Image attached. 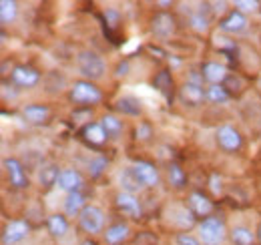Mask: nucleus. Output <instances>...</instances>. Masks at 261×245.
I'll return each mask as SVG.
<instances>
[{
  "instance_id": "nucleus-30",
  "label": "nucleus",
  "mask_w": 261,
  "mask_h": 245,
  "mask_svg": "<svg viewBox=\"0 0 261 245\" xmlns=\"http://www.w3.org/2000/svg\"><path fill=\"white\" fill-rule=\"evenodd\" d=\"M167 175H169V183L173 185V187H177V189L185 187V183H187V175H185V171L181 169V165H177V163H171V165H169Z\"/></svg>"
},
{
  "instance_id": "nucleus-11",
  "label": "nucleus",
  "mask_w": 261,
  "mask_h": 245,
  "mask_svg": "<svg viewBox=\"0 0 261 245\" xmlns=\"http://www.w3.org/2000/svg\"><path fill=\"white\" fill-rule=\"evenodd\" d=\"M4 169L8 173V179H10V185L16 187V189H24L29 185V179H27V173H24V167L18 159H6L4 161Z\"/></svg>"
},
{
  "instance_id": "nucleus-16",
  "label": "nucleus",
  "mask_w": 261,
  "mask_h": 245,
  "mask_svg": "<svg viewBox=\"0 0 261 245\" xmlns=\"http://www.w3.org/2000/svg\"><path fill=\"white\" fill-rule=\"evenodd\" d=\"M181 101L185 103V105H189V107H199L203 101H205V91H203V87L201 85H193V83H185L183 87H181Z\"/></svg>"
},
{
  "instance_id": "nucleus-5",
  "label": "nucleus",
  "mask_w": 261,
  "mask_h": 245,
  "mask_svg": "<svg viewBox=\"0 0 261 245\" xmlns=\"http://www.w3.org/2000/svg\"><path fill=\"white\" fill-rule=\"evenodd\" d=\"M29 233H31V225H29V221H24V219L8 221L6 227H4V233H2V243L4 245L20 243L22 239L29 237Z\"/></svg>"
},
{
  "instance_id": "nucleus-17",
  "label": "nucleus",
  "mask_w": 261,
  "mask_h": 245,
  "mask_svg": "<svg viewBox=\"0 0 261 245\" xmlns=\"http://www.w3.org/2000/svg\"><path fill=\"white\" fill-rule=\"evenodd\" d=\"M187 203H189V209L193 211L195 217H209L211 211H213V203H211L203 193H197V191L189 195Z\"/></svg>"
},
{
  "instance_id": "nucleus-34",
  "label": "nucleus",
  "mask_w": 261,
  "mask_h": 245,
  "mask_svg": "<svg viewBox=\"0 0 261 245\" xmlns=\"http://www.w3.org/2000/svg\"><path fill=\"white\" fill-rule=\"evenodd\" d=\"M259 8V2H255V0H235V10H239V12H255Z\"/></svg>"
},
{
  "instance_id": "nucleus-35",
  "label": "nucleus",
  "mask_w": 261,
  "mask_h": 245,
  "mask_svg": "<svg viewBox=\"0 0 261 245\" xmlns=\"http://www.w3.org/2000/svg\"><path fill=\"white\" fill-rule=\"evenodd\" d=\"M209 189L213 191V195H221V193H223V179H221L217 173H213V175L209 177Z\"/></svg>"
},
{
  "instance_id": "nucleus-41",
  "label": "nucleus",
  "mask_w": 261,
  "mask_h": 245,
  "mask_svg": "<svg viewBox=\"0 0 261 245\" xmlns=\"http://www.w3.org/2000/svg\"><path fill=\"white\" fill-rule=\"evenodd\" d=\"M81 245H97V243H95V241H91V239H87V241H83Z\"/></svg>"
},
{
  "instance_id": "nucleus-6",
  "label": "nucleus",
  "mask_w": 261,
  "mask_h": 245,
  "mask_svg": "<svg viewBox=\"0 0 261 245\" xmlns=\"http://www.w3.org/2000/svg\"><path fill=\"white\" fill-rule=\"evenodd\" d=\"M217 145L223 149V151H229V153H233V151H239L241 149V135H239V131L235 129V127H231V125H221L219 129H217Z\"/></svg>"
},
{
  "instance_id": "nucleus-33",
  "label": "nucleus",
  "mask_w": 261,
  "mask_h": 245,
  "mask_svg": "<svg viewBox=\"0 0 261 245\" xmlns=\"http://www.w3.org/2000/svg\"><path fill=\"white\" fill-rule=\"evenodd\" d=\"M107 165H109V161H107L105 157H95V159H91V163H89V173H91V177L102 175V171L107 169Z\"/></svg>"
},
{
  "instance_id": "nucleus-23",
  "label": "nucleus",
  "mask_w": 261,
  "mask_h": 245,
  "mask_svg": "<svg viewBox=\"0 0 261 245\" xmlns=\"http://www.w3.org/2000/svg\"><path fill=\"white\" fill-rule=\"evenodd\" d=\"M61 171L63 169H59L57 165H53V163H48V165H44V167H40V171H38V183L42 185V187H53V185L59 183V175H61Z\"/></svg>"
},
{
  "instance_id": "nucleus-38",
  "label": "nucleus",
  "mask_w": 261,
  "mask_h": 245,
  "mask_svg": "<svg viewBox=\"0 0 261 245\" xmlns=\"http://www.w3.org/2000/svg\"><path fill=\"white\" fill-rule=\"evenodd\" d=\"M105 18H107V20H111V27H113V29L119 24V12H117V10H113V8H109V10L105 12Z\"/></svg>"
},
{
  "instance_id": "nucleus-1",
  "label": "nucleus",
  "mask_w": 261,
  "mask_h": 245,
  "mask_svg": "<svg viewBox=\"0 0 261 245\" xmlns=\"http://www.w3.org/2000/svg\"><path fill=\"white\" fill-rule=\"evenodd\" d=\"M225 235L227 229L219 217H205L199 223V241H203V245H221Z\"/></svg>"
},
{
  "instance_id": "nucleus-3",
  "label": "nucleus",
  "mask_w": 261,
  "mask_h": 245,
  "mask_svg": "<svg viewBox=\"0 0 261 245\" xmlns=\"http://www.w3.org/2000/svg\"><path fill=\"white\" fill-rule=\"evenodd\" d=\"M102 94L97 85H93L91 81H76L72 87H70V101L76 103V105H83V107H91V105H97L100 103Z\"/></svg>"
},
{
  "instance_id": "nucleus-29",
  "label": "nucleus",
  "mask_w": 261,
  "mask_h": 245,
  "mask_svg": "<svg viewBox=\"0 0 261 245\" xmlns=\"http://www.w3.org/2000/svg\"><path fill=\"white\" fill-rule=\"evenodd\" d=\"M205 99L213 105H221V103H227L229 101V91L223 85H211L207 91H205Z\"/></svg>"
},
{
  "instance_id": "nucleus-22",
  "label": "nucleus",
  "mask_w": 261,
  "mask_h": 245,
  "mask_svg": "<svg viewBox=\"0 0 261 245\" xmlns=\"http://www.w3.org/2000/svg\"><path fill=\"white\" fill-rule=\"evenodd\" d=\"M117 111L127 115V117H139L143 107H141V101L137 96H121L117 101Z\"/></svg>"
},
{
  "instance_id": "nucleus-31",
  "label": "nucleus",
  "mask_w": 261,
  "mask_h": 245,
  "mask_svg": "<svg viewBox=\"0 0 261 245\" xmlns=\"http://www.w3.org/2000/svg\"><path fill=\"white\" fill-rule=\"evenodd\" d=\"M189 24H191V29H193V31L205 34V32L209 31V16H205V14H203V10L193 12V14L189 16Z\"/></svg>"
},
{
  "instance_id": "nucleus-4",
  "label": "nucleus",
  "mask_w": 261,
  "mask_h": 245,
  "mask_svg": "<svg viewBox=\"0 0 261 245\" xmlns=\"http://www.w3.org/2000/svg\"><path fill=\"white\" fill-rule=\"evenodd\" d=\"M79 223L91 235L100 233L102 227H105V213H102V209L97 207V205H87L83 209V213L79 215Z\"/></svg>"
},
{
  "instance_id": "nucleus-40",
  "label": "nucleus",
  "mask_w": 261,
  "mask_h": 245,
  "mask_svg": "<svg viewBox=\"0 0 261 245\" xmlns=\"http://www.w3.org/2000/svg\"><path fill=\"white\" fill-rule=\"evenodd\" d=\"M127 70H129V62H127V61L121 62V64L117 66V77H125V75H129Z\"/></svg>"
},
{
  "instance_id": "nucleus-9",
  "label": "nucleus",
  "mask_w": 261,
  "mask_h": 245,
  "mask_svg": "<svg viewBox=\"0 0 261 245\" xmlns=\"http://www.w3.org/2000/svg\"><path fill=\"white\" fill-rule=\"evenodd\" d=\"M151 31L157 38H169L175 34V18L167 12H157L151 20Z\"/></svg>"
},
{
  "instance_id": "nucleus-12",
  "label": "nucleus",
  "mask_w": 261,
  "mask_h": 245,
  "mask_svg": "<svg viewBox=\"0 0 261 245\" xmlns=\"http://www.w3.org/2000/svg\"><path fill=\"white\" fill-rule=\"evenodd\" d=\"M117 207H119V211H123L125 215H129L133 219H139L141 213H143V207H141V201L133 195V193H125V191H121L119 195H117Z\"/></svg>"
},
{
  "instance_id": "nucleus-36",
  "label": "nucleus",
  "mask_w": 261,
  "mask_h": 245,
  "mask_svg": "<svg viewBox=\"0 0 261 245\" xmlns=\"http://www.w3.org/2000/svg\"><path fill=\"white\" fill-rule=\"evenodd\" d=\"M177 245H201V241L193 235H189V233H179L177 235Z\"/></svg>"
},
{
  "instance_id": "nucleus-20",
  "label": "nucleus",
  "mask_w": 261,
  "mask_h": 245,
  "mask_svg": "<svg viewBox=\"0 0 261 245\" xmlns=\"http://www.w3.org/2000/svg\"><path fill=\"white\" fill-rule=\"evenodd\" d=\"M87 207V201H85V195L79 191V193H68L65 197V213L68 217H76V215L83 213V209Z\"/></svg>"
},
{
  "instance_id": "nucleus-14",
  "label": "nucleus",
  "mask_w": 261,
  "mask_h": 245,
  "mask_svg": "<svg viewBox=\"0 0 261 245\" xmlns=\"http://www.w3.org/2000/svg\"><path fill=\"white\" fill-rule=\"evenodd\" d=\"M201 75L211 85H223L229 79V72L227 68H225V64H219V62H205L203 68H201Z\"/></svg>"
},
{
  "instance_id": "nucleus-21",
  "label": "nucleus",
  "mask_w": 261,
  "mask_h": 245,
  "mask_svg": "<svg viewBox=\"0 0 261 245\" xmlns=\"http://www.w3.org/2000/svg\"><path fill=\"white\" fill-rule=\"evenodd\" d=\"M83 137H85L91 145H102V143L109 139V135H107V131L102 129L100 122H89V125L83 129Z\"/></svg>"
},
{
  "instance_id": "nucleus-19",
  "label": "nucleus",
  "mask_w": 261,
  "mask_h": 245,
  "mask_svg": "<svg viewBox=\"0 0 261 245\" xmlns=\"http://www.w3.org/2000/svg\"><path fill=\"white\" fill-rule=\"evenodd\" d=\"M22 117L31 122V125H42V122L48 121L50 111L44 105H27L22 109Z\"/></svg>"
},
{
  "instance_id": "nucleus-13",
  "label": "nucleus",
  "mask_w": 261,
  "mask_h": 245,
  "mask_svg": "<svg viewBox=\"0 0 261 245\" xmlns=\"http://www.w3.org/2000/svg\"><path fill=\"white\" fill-rule=\"evenodd\" d=\"M83 185H85L83 175H81L76 169H63L61 175H59V183H57V187L63 189V191H66V193H79Z\"/></svg>"
},
{
  "instance_id": "nucleus-10",
  "label": "nucleus",
  "mask_w": 261,
  "mask_h": 245,
  "mask_svg": "<svg viewBox=\"0 0 261 245\" xmlns=\"http://www.w3.org/2000/svg\"><path fill=\"white\" fill-rule=\"evenodd\" d=\"M219 29L229 34H241L247 31V16L239 10H231L227 16L219 22Z\"/></svg>"
},
{
  "instance_id": "nucleus-39",
  "label": "nucleus",
  "mask_w": 261,
  "mask_h": 245,
  "mask_svg": "<svg viewBox=\"0 0 261 245\" xmlns=\"http://www.w3.org/2000/svg\"><path fill=\"white\" fill-rule=\"evenodd\" d=\"M91 109H87V111H76V113H72V121L74 122H83L81 119H91Z\"/></svg>"
},
{
  "instance_id": "nucleus-24",
  "label": "nucleus",
  "mask_w": 261,
  "mask_h": 245,
  "mask_svg": "<svg viewBox=\"0 0 261 245\" xmlns=\"http://www.w3.org/2000/svg\"><path fill=\"white\" fill-rule=\"evenodd\" d=\"M231 241H233V245H253L255 243V235L249 227L237 225V227L231 229Z\"/></svg>"
},
{
  "instance_id": "nucleus-37",
  "label": "nucleus",
  "mask_w": 261,
  "mask_h": 245,
  "mask_svg": "<svg viewBox=\"0 0 261 245\" xmlns=\"http://www.w3.org/2000/svg\"><path fill=\"white\" fill-rule=\"evenodd\" d=\"M135 135H137V139L147 141V139L151 137V127H149V125H145V122H141V125L137 127V131H135Z\"/></svg>"
},
{
  "instance_id": "nucleus-15",
  "label": "nucleus",
  "mask_w": 261,
  "mask_h": 245,
  "mask_svg": "<svg viewBox=\"0 0 261 245\" xmlns=\"http://www.w3.org/2000/svg\"><path fill=\"white\" fill-rule=\"evenodd\" d=\"M167 215H169L171 225H177L181 229H189V227L195 225V215L187 207H171Z\"/></svg>"
},
{
  "instance_id": "nucleus-27",
  "label": "nucleus",
  "mask_w": 261,
  "mask_h": 245,
  "mask_svg": "<svg viewBox=\"0 0 261 245\" xmlns=\"http://www.w3.org/2000/svg\"><path fill=\"white\" fill-rule=\"evenodd\" d=\"M119 179H121V187H123V191H125V193H133V195H135V193L143 187L141 181L137 179V175L133 173V169H130V167L121 173V177H119Z\"/></svg>"
},
{
  "instance_id": "nucleus-2",
  "label": "nucleus",
  "mask_w": 261,
  "mask_h": 245,
  "mask_svg": "<svg viewBox=\"0 0 261 245\" xmlns=\"http://www.w3.org/2000/svg\"><path fill=\"white\" fill-rule=\"evenodd\" d=\"M76 66H79V72L91 81H98L105 77L107 72V62L98 57L97 53L93 51H83L79 53L76 57Z\"/></svg>"
},
{
  "instance_id": "nucleus-42",
  "label": "nucleus",
  "mask_w": 261,
  "mask_h": 245,
  "mask_svg": "<svg viewBox=\"0 0 261 245\" xmlns=\"http://www.w3.org/2000/svg\"><path fill=\"white\" fill-rule=\"evenodd\" d=\"M257 237H259V243H261V223H259V231H257Z\"/></svg>"
},
{
  "instance_id": "nucleus-18",
  "label": "nucleus",
  "mask_w": 261,
  "mask_h": 245,
  "mask_svg": "<svg viewBox=\"0 0 261 245\" xmlns=\"http://www.w3.org/2000/svg\"><path fill=\"white\" fill-rule=\"evenodd\" d=\"M129 235H130V229L127 223H115V225L107 227L105 241H107V245H121L129 239Z\"/></svg>"
},
{
  "instance_id": "nucleus-8",
  "label": "nucleus",
  "mask_w": 261,
  "mask_h": 245,
  "mask_svg": "<svg viewBox=\"0 0 261 245\" xmlns=\"http://www.w3.org/2000/svg\"><path fill=\"white\" fill-rule=\"evenodd\" d=\"M133 173L137 175V179L141 181L143 187H155L159 183V171L155 169L153 163H147V161H137L130 165Z\"/></svg>"
},
{
  "instance_id": "nucleus-26",
  "label": "nucleus",
  "mask_w": 261,
  "mask_h": 245,
  "mask_svg": "<svg viewBox=\"0 0 261 245\" xmlns=\"http://www.w3.org/2000/svg\"><path fill=\"white\" fill-rule=\"evenodd\" d=\"M46 227H48V231H50V235H55V237H63L66 231H68V223H66V219L63 215H50L48 217V221H46Z\"/></svg>"
},
{
  "instance_id": "nucleus-32",
  "label": "nucleus",
  "mask_w": 261,
  "mask_h": 245,
  "mask_svg": "<svg viewBox=\"0 0 261 245\" xmlns=\"http://www.w3.org/2000/svg\"><path fill=\"white\" fill-rule=\"evenodd\" d=\"M153 85H155V89H159V91L163 92L165 96L169 99V91H171V87H173V79H171L169 70H161V72L155 77Z\"/></svg>"
},
{
  "instance_id": "nucleus-7",
  "label": "nucleus",
  "mask_w": 261,
  "mask_h": 245,
  "mask_svg": "<svg viewBox=\"0 0 261 245\" xmlns=\"http://www.w3.org/2000/svg\"><path fill=\"white\" fill-rule=\"evenodd\" d=\"M10 79L16 87H22V89H31V87H36L38 81H40V72L33 68V66H27V64H18L12 68L10 72Z\"/></svg>"
},
{
  "instance_id": "nucleus-28",
  "label": "nucleus",
  "mask_w": 261,
  "mask_h": 245,
  "mask_svg": "<svg viewBox=\"0 0 261 245\" xmlns=\"http://www.w3.org/2000/svg\"><path fill=\"white\" fill-rule=\"evenodd\" d=\"M100 125H102V129L107 131V135H109L111 139H117V137L123 133V121H119L115 115H105V117L100 119Z\"/></svg>"
},
{
  "instance_id": "nucleus-25",
  "label": "nucleus",
  "mask_w": 261,
  "mask_h": 245,
  "mask_svg": "<svg viewBox=\"0 0 261 245\" xmlns=\"http://www.w3.org/2000/svg\"><path fill=\"white\" fill-rule=\"evenodd\" d=\"M16 14H18V4L14 0H2L0 2V22L2 24L14 22Z\"/></svg>"
}]
</instances>
